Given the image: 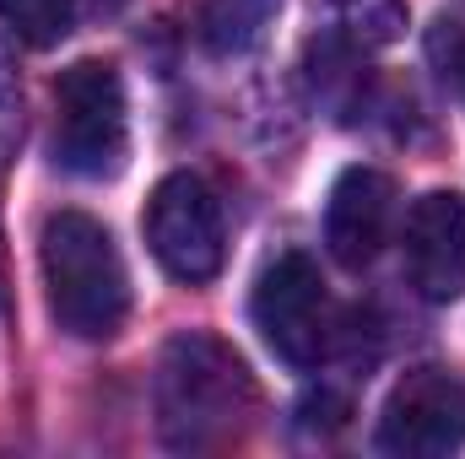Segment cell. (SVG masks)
<instances>
[{
	"instance_id": "cell-1",
	"label": "cell",
	"mask_w": 465,
	"mask_h": 459,
	"mask_svg": "<svg viewBox=\"0 0 465 459\" xmlns=\"http://www.w3.org/2000/svg\"><path fill=\"white\" fill-rule=\"evenodd\" d=\"M157 433L173 449H228L254 422V378L228 341L184 330L157 362Z\"/></svg>"
},
{
	"instance_id": "cell-2",
	"label": "cell",
	"mask_w": 465,
	"mask_h": 459,
	"mask_svg": "<svg viewBox=\"0 0 465 459\" xmlns=\"http://www.w3.org/2000/svg\"><path fill=\"white\" fill-rule=\"evenodd\" d=\"M44 298L65 336L109 341L130 314V270L109 228L87 211H54L38 238Z\"/></svg>"
},
{
	"instance_id": "cell-3",
	"label": "cell",
	"mask_w": 465,
	"mask_h": 459,
	"mask_svg": "<svg viewBox=\"0 0 465 459\" xmlns=\"http://www.w3.org/2000/svg\"><path fill=\"white\" fill-rule=\"evenodd\" d=\"M124 87L109 60H76L54 82V157L76 179H114L124 168Z\"/></svg>"
},
{
	"instance_id": "cell-4",
	"label": "cell",
	"mask_w": 465,
	"mask_h": 459,
	"mask_svg": "<svg viewBox=\"0 0 465 459\" xmlns=\"http://www.w3.org/2000/svg\"><path fill=\"white\" fill-rule=\"evenodd\" d=\"M249 314H254L260 341L271 346L287 367H320L325 362L336 319H331V298H325L320 265L309 254H298V249L276 254L260 270V281H254Z\"/></svg>"
},
{
	"instance_id": "cell-5",
	"label": "cell",
	"mask_w": 465,
	"mask_h": 459,
	"mask_svg": "<svg viewBox=\"0 0 465 459\" xmlns=\"http://www.w3.org/2000/svg\"><path fill=\"white\" fill-rule=\"evenodd\" d=\"M141 232H146V249L152 259L173 276V281H212L228 259V238H223V206L217 195L195 179V173H168L152 200H146V217H141Z\"/></svg>"
},
{
	"instance_id": "cell-6",
	"label": "cell",
	"mask_w": 465,
	"mask_h": 459,
	"mask_svg": "<svg viewBox=\"0 0 465 459\" xmlns=\"http://www.w3.org/2000/svg\"><path fill=\"white\" fill-rule=\"evenodd\" d=\"M465 444V384L444 367L406 373L379 411V449L401 459H444Z\"/></svg>"
},
{
	"instance_id": "cell-7",
	"label": "cell",
	"mask_w": 465,
	"mask_h": 459,
	"mask_svg": "<svg viewBox=\"0 0 465 459\" xmlns=\"http://www.w3.org/2000/svg\"><path fill=\"white\" fill-rule=\"evenodd\" d=\"M406 276L428 303H455L465 292V195L433 190L406 217Z\"/></svg>"
},
{
	"instance_id": "cell-8",
	"label": "cell",
	"mask_w": 465,
	"mask_h": 459,
	"mask_svg": "<svg viewBox=\"0 0 465 459\" xmlns=\"http://www.w3.org/2000/svg\"><path fill=\"white\" fill-rule=\"evenodd\" d=\"M390 217H395V184L379 168H347L336 179V190H331V206H325V243H331V254L347 270L373 265V254L390 238Z\"/></svg>"
},
{
	"instance_id": "cell-9",
	"label": "cell",
	"mask_w": 465,
	"mask_h": 459,
	"mask_svg": "<svg viewBox=\"0 0 465 459\" xmlns=\"http://www.w3.org/2000/svg\"><path fill=\"white\" fill-rule=\"evenodd\" d=\"M320 11H325V33H331V44H341V49H384V44H395L401 33H406V0H320Z\"/></svg>"
},
{
	"instance_id": "cell-10",
	"label": "cell",
	"mask_w": 465,
	"mask_h": 459,
	"mask_svg": "<svg viewBox=\"0 0 465 459\" xmlns=\"http://www.w3.org/2000/svg\"><path fill=\"white\" fill-rule=\"evenodd\" d=\"M276 16V0H212L201 16V38L212 54H243L265 38Z\"/></svg>"
},
{
	"instance_id": "cell-11",
	"label": "cell",
	"mask_w": 465,
	"mask_h": 459,
	"mask_svg": "<svg viewBox=\"0 0 465 459\" xmlns=\"http://www.w3.org/2000/svg\"><path fill=\"white\" fill-rule=\"evenodd\" d=\"M0 22L33 44V49H54L71 33V0H0Z\"/></svg>"
},
{
	"instance_id": "cell-12",
	"label": "cell",
	"mask_w": 465,
	"mask_h": 459,
	"mask_svg": "<svg viewBox=\"0 0 465 459\" xmlns=\"http://www.w3.org/2000/svg\"><path fill=\"white\" fill-rule=\"evenodd\" d=\"M428 60H433V71L444 76V87L465 103V27L460 22H439V27L428 33Z\"/></svg>"
},
{
	"instance_id": "cell-13",
	"label": "cell",
	"mask_w": 465,
	"mask_h": 459,
	"mask_svg": "<svg viewBox=\"0 0 465 459\" xmlns=\"http://www.w3.org/2000/svg\"><path fill=\"white\" fill-rule=\"evenodd\" d=\"M87 5H93V11H119L124 0H87Z\"/></svg>"
}]
</instances>
